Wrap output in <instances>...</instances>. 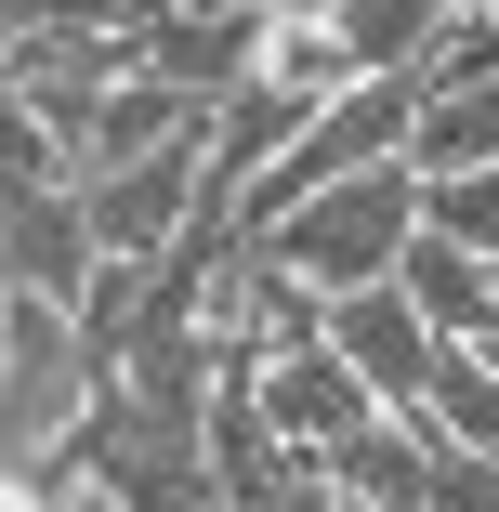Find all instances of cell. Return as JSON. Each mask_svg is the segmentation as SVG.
Returning <instances> with one entry per match:
<instances>
[{"instance_id": "9", "label": "cell", "mask_w": 499, "mask_h": 512, "mask_svg": "<svg viewBox=\"0 0 499 512\" xmlns=\"http://www.w3.org/2000/svg\"><path fill=\"white\" fill-rule=\"evenodd\" d=\"M408 171H499V79H421V119H408Z\"/></svg>"}, {"instance_id": "6", "label": "cell", "mask_w": 499, "mask_h": 512, "mask_svg": "<svg viewBox=\"0 0 499 512\" xmlns=\"http://www.w3.org/2000/svg\"><path fill=\"white\" fill-rule=\"evenodd\" d=\"M92 211H79V184H14L0 197V289H40L79 316V289H92Z\"/></svg>"}, {"instance_id": "13", "label": "cell", "mask_w": 499, "mask_h": 512, "mask_svg": "<svg viewBox=\"0 0 499 512\" xmlns=\"http://www.w3.org/2000/svg\"><path fill=\"white\" fill-rule=\"evenodd\" d=\"M421 224L499 263V171H434V184H421Z\"/></svg>"}, {"instance_id": "1", "label": "cell", "mask_w": 499, "mask_h": 512, "mask_svg": "<svg viewBox=\"0 0 499 512\" xmlns=\"http://www.w3.org/2000/svg\"><path fill=\"white\" fill-rule=\"evenodd\" d=\"M408 237H421V171L408 158H368V171H342L316 197H289L250 250H276L303 289H368V276L408 263Z\"/></svg>"}, {"instance_id": "16", "label": "cell", "mask_w": 499, "mask_h": 512, "mask_svg": "<svg viewBox=\"0 0 499 512\" xmlns=\"http://www.w3.org/2000/svg\"><path fill=\"white\" fill-rule=\"evenodd\" d=\"M486 342H499V263H486Z\"/></svg>"}, {"instance_id": "7", "label": "cell", "mask_w": 499, "mask_h": 512, "mask_svg": "<svg viewBox=\"0 0 499 512\" xmlns=\"http://www.w3.org/2000/svg\"><path fill=\"white\" fill-rule=\"evenodd\" d=\"M434 460H447V434L421 421V407H381V421H355V434L329 447V486L368 499V512H421V499H434Z\"/></svg>"}, {"instance_id": "18", "label": "cell", "mask_w": 499, "mask_h": 512, "mask_svg": "<svg viewBox=\"0 0 499 512\" xmlns=\"http://www.w3.org/2000/svg\"><path fill=\"white\" fill-rule=\"evenodd\" d=\"M434 14H499V0H434Z\"/></svg>"}, {"instance_id": "17", "label": "cell", "mask_w": 499, "mask_h": 512, "mask_svg": "<svg viewBox=\"0 0 499 512\" xmlns=\"http://www.w3.org/2000/svg\"><path fill=\"white\" fill-rule=\"evenodd\" d=\"M263 14H329V0H263Z\"/></svg>"}, {"instance_id": "11", "label": "cell", "mask_w": 499, "mask_h": 512, "mask_svg": "<svg viewBox=\"0 0 499 512\" xmlns=\"http://www.w3.org/2000/svg\"><path fill=\"white\" fill-rule=\"evenodd\" d=\"M329 27H342V53H355V79H421V53H434V0H329Z\"/></svg>"}, {"instance_id": "3", "label": "cell", "mask_w": 499, "mask_h": 512, "mask_svg": "<svg viewBox=\"0 0 499 512\" xmlns=\"http://www.w3.org/2000/svg\"><path fill=\"white\" fill-rule=\"evenodd\" d=\"M263 0H132V66H158V79H184V92H224L263 66Z\"/></svg>"}, {"instance_id": "19", "label": "cell", "mask_w": 499, "mask_h": 512, "mask_svg": "<svg viewBox=\"0 0 499 512\" xmlns=\"http://www.w3.org/2000/svg\"><path fill=\"white\" fill-rule=\"evenodd\" d=\"M14 40H27V27H14V14H0V66H14Z\"/></svg>"}, {"instance_id": "4", "label": "cell", "mask_w": 499, "mask_h": 512, "mask_svg": "<svg viewBox=\"0 0 499 512\" xmlns=\"http://www.w3.org/2000/svg\"><path fill=\"white\" fill-rule=\"evenodd\" d=\"M329 342L355 355V381L381 394V407H421V381H434V355H447V329L408 302V276H368V289H329Z\"/></svg>"}, {"instance_id": "5", "label": "cell", "mask_w": 499, "mask_h": 512, "mask_svg": "<svg viewBox=\"0 0 499 512\" xmlns=\"http://www.w3.org/2000/svg\"><path fill=\"white\" fill-rule=\"evenodd\" d=\"M250 394H263V421H276V447H303L316 473H329V447H342L355 421H381V394L355 381V355H342V342H303V355H276V368H250Z\"/></svg>"}, {"instance_id": "12", "label": "cell", "mask_w": 499, "mask_h": 512, "mask_svg": "<svg viewBox=\"0 0 499 512\" xmlns=\"http://www.w3.org/2000/svg\"><path fill=\"white\" fill-rule=\"evenodd\" d=\"M421 421H434L447 447H486V460H499V355H486V342H447V355H434Z\"/></svg>"}, {"instance_id": "2", "label": "cell", "mask_w": 499, "mask_h": 512, "mask_svg": "<svg viewBox=\"0 0 499 512\" xmlns=\"http://www.w3.org/2000/svg\"><path fill=\"white\" fill-rule=\"evenodd\" d=\"M79 211H92V250L106 263H171L197 224H224L211 211V132H171L119 171H79Z\"/></svg>"}, {"instance_id": "14", "label": "cell", "mask_w": 499, "mask_h": 512, "mask_svg": "<svg viewBox=\"0 0 499 512\" xmlns=\"http://www.w3.org/2000/svg\"><path fill=\"white\" fill-rule=\"evenodd\" d=\"M421 512H499V460H486V447H447V460H434V499H421Z\"/></svg>"}, {"instance_id": "10", "label": "cell", "mask_w": 499, "mask_h": 512, "mask_svg": "<svg viewBox=\"0 0 499 512\" xmlns=\"http://www.w3.org/2000/svg\"><path fill=\"white\" fill-rule=\"evenodd\" d=\"M394 276H408V302H421L447 342H486V250H460V237H434V224H421Z\"/></svg>"}, {"instance_id": "8", "label": "cell", "mask_w": 499, "mask_h": 512, "mask_svg": "<svg viewBox=\"0 0 499 512\" xmlns=\"http://www.w3.org/2000/svg\"><path fill=\"white\" fill-rule=\"evenodd\" d=\"M171 132H211V92H184V79H158V66H132L106 106L79 119V171H119V158H145V145H171Z\"/></svg>"}, {"instance_id": "20", "label": "cell", "mask_w": 499, "mask_h": 512, "mask_svg": "<svg viewBox=\"0 0 499 512\" xmlns=\"http://www.w3.org/2000/svg\"><path fill=\"white\" fill-rule=\"evenodd\" d=\"M329 512H368V499H342V486H329Z\"/></svg>"}, {"instance_id": "15", "label": "cell", "mask_w": 499, "mask_h": 512, "mask_svg": "<svg viewBox=\"0 0 499 512\" xmlns=\"http://www.w3.org/2000/svg\"><path fill=\"white\" fill-rule=\"evenodd\" d=\"M0 512H66V473H40V460H0Z\"/></svg>"}]
</instances>
